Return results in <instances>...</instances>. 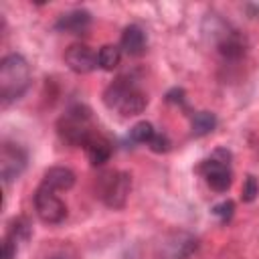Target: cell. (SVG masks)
Wrapping results in <instances>:
<instances>
[{
    "instance_id": "cell-14",
    "label": "cell",
    "mask_w": 259,
    "mask_h": 259,
    "mask_svg": "<svg viewBox=\"0 0 259 259\" xmlns=\"http://www.w3.org/2000/svg\"><path fill=\"white\" fill-rule=\"evenodd\" d=\"M83 150H85V154H87V158L93 166H101L111 158V144H109L107 138H103L99 134H95Z\"/></svg>"
},
{
    "instance_id": "cell-23",
    "label": "cell",
    "mask_w": 259,
    "mask_h": 259,
    "mask_svg": "<svg viewBox=\"0 0 259 259\" xmlns=\"http://www.w3.org/2000/svg\"><path fill=\"white\" fill-rule=\"evenodd\" d=\"M166 99H168L170 103H184V91H182V89H172V91L166 95Z\"/></svg>"
},
{
    "instance_id": "cell-15",
    "label": "cell",
    "mask_w": 259,
    "mask_h": 259,
    "mask_svg": "<svg viewBox=\"0 0 259 259\" xmlns=\"http://www.w3.org/2000/svg\"><path fill=\"white\" fill-rule=\"evenodd\" d=\"M217 127V115L212 111H196L190 119V130L194 138H202Z\"/></svg>"
},
{
    "instance_id": "cell-16",
    "label": "cell",
    "mask_w": 259,
    "mask_h": 259,
    "mask_svg": "<svg viewBox=\"0 0 259 259\" xmlns=\"http://www.w3.org/2000/svg\"><path fill=\"white\" fill-rule=\"evenodd\" d=\"M30 235H32V225H30V221H28L26 217H14V219L8 223V233H6V237L12 239L16 245L28 241Z\"/></svg>"
},
{
    "instance_id": "cell-7",
    "label": "cell",
    "mask_w": 259,
    "mask_h": 259,
    "mask_svg": "<svg viewBox=\"0 0 259 259\" xmlns=\"http://www.w3.org/2000/svg\"><path fill=\"white\" fill-rule=\"evenodd\" d=\"M198 172L204 176L206 184L217 192H227L233 184V172L229 168V162H223L219 158H208L198 166Z\"/></svg>"
},
{
    "instance_id": "cell-6",
    "label": "cell",
    "mask_w": 259,
    "mask_h": 259,
    "mask_svg": "<svg viewBox=\"0 0 259 259\" xmlns=\"http://www.w3.org/2000/svg\"><path fill=\"white\" fill-rule=\"evenodd\" d=\"M28 162V154L22 146L12 144V142H4L0 148V178L4 184H10L12 180H16Z\"/></svg>"
},
{
    "instance_id": "cell-1",
    "label": "cell",
    "mask_w": 259,
    "mask_h": 259,
    "mask_svg": "<svg viewBox=\"0 0 259 259\" xmlns=\"http://www.w3.org/2000/svg\"><path fill=\"white\" fill-rule=\"evenodd\" d=\"M103 103L107 109L117 111L123 117L140 115L148 105V95L127 77H117L103 91Z\"/></svg>"
},
{
    "instance_id": "cell-10",
    "label": "cell",
    "mask_w": 259,
    "mask_h": 259,
    "mask_svg": "<svg viewBox=\"0 0 259 259\" xmlns=\"http://www.w3.org/2000/svg\"><path fill=\"white\" fill-rule=\"evenodd\" d=\"M89 26H91V12H87L83 8H75V10L63 12L55 22L57 30L69 32V34H83Z\"/></svg>"
},
{
    "instance_id": "cell-11",
    "label": "cell",
    "mask_w": 259,
    "mask_h": 259,
    "mask_svg": "<svg viewBox=\"0 0 259 259\" xmlns=\"http://www.w3.org/2000/svg\"><path fill=\"white\" fill-rule=\"evenodd\" d=\"M146 47H148L146 32L138 24H130L123 28L121 38H119V49L127 57H142L146 53Z\"/></svg>"
},
{
    "instance_id": "cell-19",
    "label": "cell",
    "mask_w": 259,
    "mask_h": 259,
    "mask_svg": "<svg viewBox=\"0 0 259 259\" xmlns=\"http://www.w3.org/2000/svg\"><path fill=\"white\" fill-rule=\"evenodd\" d=\"M212 214H214L223 225L229 223V221L233 219V214H235V202H233V200H223V202L214 204V206H212Z\"/></svg>"
},
{
    "instance_id": "cell-17",
    "label": "cell",
    "mask_w": 259,
    "mask_h": 259,
    "mask_svg": "<svg viewBox=\"0 0 259 259\" xmlns=\"http://www.w3.org/2000/svg\"><path fill=\"white\" fill-rule=\"evenodd\" d=\"M121 61V49L117 45H103L97 53V63L103 71H113L117 69Z\"/></svg>"
},
{
    "instance_id": "cell-24",
    "label": "cell",
    "mask_w": 259,
    "mask_h": 259,
    "mask_svg": "<svg viewBox=\"0 0 259 259\" xmlns=\"http://www.w3.org/2000/svg\"><path fill=\"white\" fill-rule=\"evenodd\" d=\"M51 259H67L65 255H55V257H51Z\"/></svg>"
},
{
    "instance_id": "cell-13",
    "label": "cell",
    "mask_w": 259,
    "mask_h": 259,
    "mask_svg": "<svg viewBox=\"0 0 259 259\" xmlns=\"http://www.w3.org/2000/svg\"><path fill=\"white\" fill-rule=\"evenodd\" d=\"M164 247L168 249L164 259H188L192 255V251L196 249V239L180 233V235H174L172 241H168Z\"/></svg>"
},
{
    "instance_id": "cell-2",
    "label": "cell",
    "mask_w": 259,
    "mask_h": 259,
    "mask_svg": "<svg viewBox=\"0 0 259 259\" xmlns=\"http://www.w3.org/2000/svg\"><path fill=\"white\" fill-rule=\"evenodd\" d=\"M30 85V67L18 53H10L0 61V99L4 105L20 99Z\"/></svg>"
},
{
    "instance_id": "cell-8",
    "label": "cell",
    "mask_w": 259,
    "mask_h": 259,
    "mask_svg": "<svg viewBox=\"0 0 259 259\" xmlns=\"http://www.w3.org/2000/svg\"><path fill=\"white\" fill-rule=\"evenodd\" d=\"M65 63L73 73H79V75L91 73L95 67H99L97 55L87 45H71L65 51Z\"/></svg>"
},
{
    "instance_id": "cell-9",
    "label": "cell",
    "mask_w": 259,
    "mask_h": 259,
    "mask_svg": "<svg viewBox=\"0 0 259 259\" xmlns=\"http://www.w3.org/2000/svg\"><path fill=\"white\" fill-rule=\"evenodd\" d=\"M217 47L223 59L227 61H237L245 55V40L241 38V34H237V30H231L227 24H223L221 34H217Z\"/></svg>"
},
{
    "instance_id": "cell-4",
    "label": "cell",
    "mask_w": 259,
    "mask_h": 259,
    "mask_svg": "<svg viewBox=\"0 0 259 259\" xmlns=\"http://www.w3.org/2000/svg\"><path fill=\"white\" fill-rule=\"evenodd\" d=\"M130 190H132V178L127 172L115 170L101 176L99 196L109 208H123L130 196Z\"/></svg>"
},
{
    "instance_id": "cell-12",
    "label": "cell",
    "mask_w": 259,
    "mask_h": 259,
    "mask_svg": "<svg viewBox=\"0 0 259 259\" xmlns=\"http://www.w3.org/2000/svg\"><path fill=\"white\" fill-rule=\"evenodd\" d=\"M45 186H49L51 190L59 192V190H71L75 186V172L65 168V166H53L45 172L42 182Z\"/></svg>"
},
{
    "instance_id": "cell-20",
    "label": "cell",
    "mask_w": 259,
    "mask_h": 259,
    "mask_svg": "<svg viewBox=\"0 0 259 259\" xmlns=\"http://www.w3.org/2000/svg\"><path fill=\"white\" fill-rule=\"evenodd\" d=\"M257 194H259L257 178H255V176H247V178H245V184H243V194H241V198H243L245 202H253V200L257 198Z\"/></svg>"
},
{
    "instance_id": "cell-3",
    "label": "cell",
    "mask_w": 259,
    "mask_h": 259,
    "mask_svg": "<svg viewBox=\"0 0 259 259\" xmlns=\"http://www.w3.org/2000/svg\"><path fill=\"white\" fill-rule=\"evenodd\" d=\"M57 132L63 142L77 148H85L87 142L97 134L91 123V111L85 105L69 107L57 121Z\"/></svg>"
},
{
    "instance_id": "cell-21",
    "label": "cell",
    "mask_w": 259,
    "mask_h": 259,
    "mask_svg": "<svg viewBox=\"0 0 259 259\" xmlns=\"http://www.w3.org/2000/svg\"><path fill=\"white\" fill-rule=\"evenodd\" d=\"M148 146H150V150L156 152V154H166L172 144H170V140H168L166 134H158V132H156V136L152 138V142H150Z\"/></svg>"
},
{
    "instance_id": "cell-18",
    "label": "cell",
    "mask_w": 259,
    "mask_h": 259,
    "mask_svg": "<svg viewBox=\"0 0 259 259\" xmlns=\"http://www.w3.org/2000/svg\"><path fill=\"white\" fill-rule=\"evenodd\" d=\"M154 136H156V130L150 121H138L130 130V140L136 142V144H150Z\"/></svg>"
},
{
    "instance_id": "cell-22",
    "label": "cell",
    "mask_w": 259,
    "mask_h": 259,
    "mask_svg": "<svg viewBox=\"0 0 259 259\" xmlns=\"http://www.w3.org/2000/svg\"><path fill=\"white\" fill-rule=\"evenodd\" d=\"M16 251H18V245L12 239L4 237V241H2V259H14Z\"/></svg>"
},
{
    "instance_id": "cell-5",
    "label": "cell",
    "mask_w": 259,
    "mask_h": 259,
    "mask_svg": "<svg viewBox=\"0 0 259 259\" xmlns=\"http://www.w3.org/2000/svg\"><path fill=\"white\" fill-rule=\"evenodd\" d=\"M34 210H36V217L47 223V225H59L65 221L67 217V206L65 202L57 196L55 190H51L49 186L40 184L34 192Z\"/></svg>"
}]
</instances>
